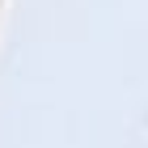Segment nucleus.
Here are the masks:
<instances>
[]
</instances>
